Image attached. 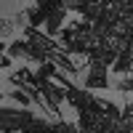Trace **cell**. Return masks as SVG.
<instances>
[{
	"mask_svg": "<svg viewBox=\"0 0 133 133\" xmlns=\"http://www.w3.org/2000/svg\"><path fill=\"white\" fill-rule=\"evenodd\" d=\"M109 75H107V61L101 59H91L88 61V75H85V88L93 91V88H109Z\"/></svg>",
	"mask_w": 133,
	"mask_h": 133,
	"instance_id": "obj_1",
	"label": "cell"
},
{
	"mask_svg": "<svg viewBox=\"0 0 133 133\" xmlns=\"http://www.w3.org/2000/svg\"><path fill=\"white\" fill-rule=\"evenodd\" d=\"M66 5H61V8H56V11H51L48 14V19H45V32L53 37V35H59V32L64 29V19H66Z\"/></svg>",
	"mask_w": 133,
	"mask_h": 133,
	"instance_id": "obj_2",
	"label": "cell"
},
{
	"mask_svg": "<svg viewBox=\"0 0 133 133\" xmlns=\"http://www.w3.org/2000/svg\"><path fill=\"white\" fill-rule=\"evenodd\" d=\"M5 53H8V56H19V59H29V45H27V37H24V40H14V43H8Z\"/></svg>",
	"mask_w": 133,
	"mask_h": 133,
	"instance_id": "obj_3",
	"label": "cell"
},
{
	"mask_svg": "<svg viewBox=\"0 0 133 133\" xmlns=\"http://www.w3.org/2000/svg\"><path fill=\"white\" fill-rule=\"evenodd\" d=\"M112 69H115L117 75H123V72L128 75V72L133 69V61H130V53H128V51H120V53H117V59H115V64H112Z\"/></svg>",
	"mask_w": 133,
	"mask_h": 133,
	"instance_id": "obj_4",
	"label": "cell"
},
{
	"mask_svg": "<svg viewBox=\"0 0 133 133\" xmlns=\"http://www.w3.org/2000/svg\"><path fill=\"white\" fill-rule=\"evenodd\" d=\"M11 59H14V56H8V53L3 56V69H8V66H11Z\"/></svg>",
	"mask_w": 133,
	"mask_h": 133,
	"instance_id": "obj_5",
	"label": "cell"
}]
</instances>
